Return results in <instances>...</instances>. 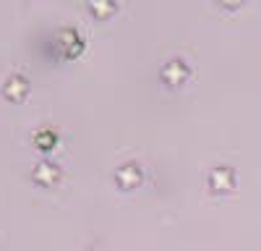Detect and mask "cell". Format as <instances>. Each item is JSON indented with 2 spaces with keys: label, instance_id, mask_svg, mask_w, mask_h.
I'll return each mask as SVG.
<instances>
[{
  "label": "cell",
  "instance_id": "obj_1",
  "mask_svg": "<svg viewBox=\"0 0 261 251\" xmlns=\"http://www.w3.org/2000/svg\"><path fill=\"white\" fill-rule=\"evenodd\" d=\"M37 141H39V144H50V141L55 144V136H50V134H39V136H37Z\"/></svg>",
  "mask_w": 261,
  "mask_h": 251
}]
</instances>
